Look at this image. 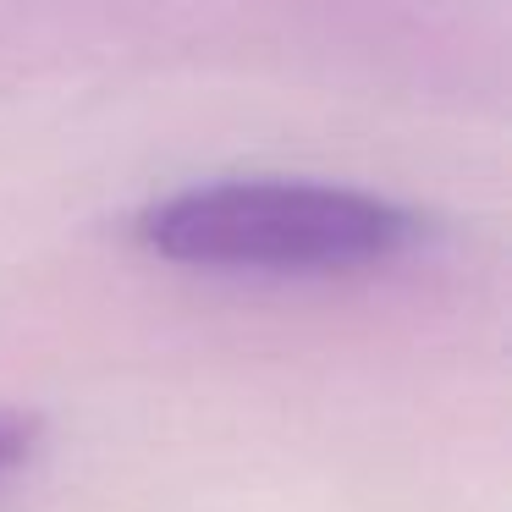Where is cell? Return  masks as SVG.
<instances>
[{"label": "cell", "instance_id": "6da1fadb", "mask_svg": "<svg viewBox=\"0 0 512 512\" xmlns=\"http://www.w3.org/2000/svg\"><path fill=\"white\" fill-rule=\"evenodd\" d=\"M424 215L342 182L221 177L144 204V254L221 276H364L424 243Z\"/></svg>", "mask_w": 512, "mask_h": 512}, {"label": "cell", "instance_id": "7a4b0ae2", "mask_svg": "<svg viewBox=\"0 0 512 512\" xmlns=\"http://www.w3.org/2000/svg\"><path fill=\"white\" fill-rule=\"evenodd\" d=\"M39 441V419H23V413H0V479L17 474V468L34 457Z\"/></svg>", "mask_w": 512, "mask_h": 512}]
</instances>
